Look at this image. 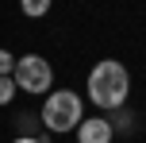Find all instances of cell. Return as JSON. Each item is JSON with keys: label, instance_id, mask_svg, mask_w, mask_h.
<instances>
[{"label": "cell", "instance_id": "1", "mask_svg": "<svg viewBox=\"0 0 146 143\" xmlns=\"http://www.w3.org/2000/svg\"><path fill=\"white\" fill-rule=\"evenodd\" d=\"M127 93H131V74H127L123 62L104 58V62H96V66L88 70V101H92L96 108L115 112V108H123Z\"/></svg>", "mask_w": 146, "mask_h": 143}, {"label": "cell", "instance_id": "2", "mask_svg": "<svg viewBox=\"0 0 146 143\" xmlns=\"http://www.w3.org/2000/svg\"><path fill=\"white\" fill-rule=\"evenodd\" d=\"M46 132L54 136H66V132H77V124L85 120V105L73 89H58V93H46L42 101V112H38Z\"/></svg>", "mask_w": 146, "mask_h": 143}, {"label": "cell", "instance_id": "3", "mask_svg": "<svg viewBox=\"0 0 146 143\" xmlns=\"http://www.w3.org/2000/svg\"><path fill=\"white\" fill-rule=\"evenodd\" d=\"M12 81L19 93H50L54 85V70L50 62L42 58V54H23V58H15V70H12Z\"/></svg>", "mask_w": 146, "mask_h": 143}, {"label": "cell", "instance_id": "4", "mask_svg": "<svg viewBox=\"0 0 146 143\" xmlns=\"http://www.w3.org/2000/svg\"><path fill=\"white\" fill-rule=\"evenodd\" d=\"M115 128L108 124V116H85L77 124V143H111Z\"/></svg>", "mask_w": 146, "mask_h": 143}, {"label": "cell", "instance_id": "5", "mask_svg": "<svg viewBox=\"0 0 146 143\" xmlns=\"http://www.w3.org/2000/svg\"><path fill=\"white\" fill-rule=\"evenodd\" d=\"M46 12H50L46 0H23V15H31V19H35V15H46Z\"/></svg>", "mask_w": 146, "mask_h": 143}, {"label": "cell", "instance_id": "6", "mask_svg": "<svg viewBox=\"0 0 146 143\" xmlns=\"http://www.w3.org/2000/svg\"><path fill=\"white\" fill-rule=\"evenodd\" d=\"M15 93H19V89H15V81H12V77H0V105H12V101H15Z\"/></svg>", "mask_w": 146, "mask_h": 143}, {"label": "cell", "instance_id": "7", "mask_svg": "<svg viewBox=\"0 0 146 143\" xmlns=\"http://www.w3.org/2000/svg\"><path fill=\"white\" fill-rule=\"evenodd\" d=\"M12 70H15V58L8 50H0V77H12Z\"/></svg>", "mask_w": 146, "mask_h": 143}, {"label": "cell", "instance_id": "8", "mask_svg": "<svg viewBox=\"0 0 146 143\" xmlns=\"http://www.w3.org/2000/svg\"><path fill=\"white\" fill-rule=\"evenodd\" d=\"M12 143H42V139H27V136H19V139H12Z\"/></svg>", "mask_w": 146, "mask_h": 143}]
</instances>
